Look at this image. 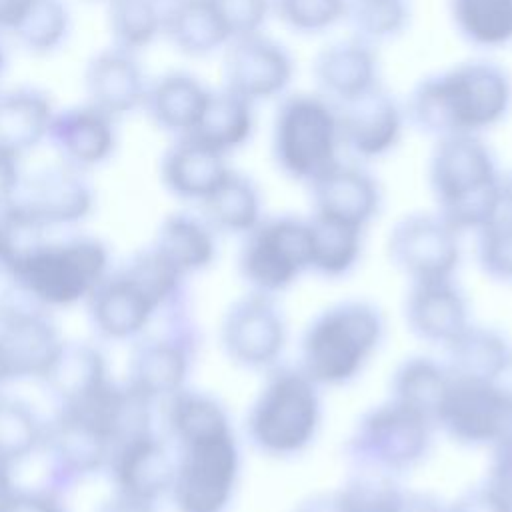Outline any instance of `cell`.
<instances>
[{"instance_id": "obj_1", "label": "cell", "mask_w": 512, "mask_h": 512, "mask_svg": "<svg viewBox=\"0 0 512 512\" xmlns=\"http://www.w3.org/2000/svg\"><path fill=\"white\" fill-rule=\"evenodd\" d=\"M510 106L512 80L506 70L474 60L424 78L408 98V116L422 132L444 138L492 128Z\"/></svg>"}, {"instance_id": "obj_2", "label": "cell", "mask_w": 512, "mask_h": 512, "mask_svg": "<svg viewBox=\"0 0 512 512\" xmlns=\"http://www.w3.org/2000/svg\"><path fill=\"white\" fill-rule=\"evenodd\" d=\"M438 216L456 232L480 230L502 210V176L476 134L440 138L430 158Z\"/></svg>"}, {"instance_id": "obj_3", "label": "cell", "mask_w": 512, "mask_h": 512, "mask_svg": "<svg viewBox=\"0 0 512 512\" xmlns=\"http://www.w3.org/2000/svg\"><path fill=\"white\" fill-rule=\"evenodd\" d=\"M382 314L368 302L346 300L312 320L300 346V370L318 386L356 378L382 342Z\"/></svg>"}, {"instance_id": "obj_4", "label": "cell", "mask_w": 512, "mask_h": 512, "mask_svg": "<svg viewBox=\"0 0 512 512\" xmlns=\"http://www.w3.org/2000/svg\"><path fill=\"white\" fill-rule=\"evenodd\" d=\"M320 418L318 384L300 368H280L250 406L246 432L258 450L284 458L302 452L316 438Z\"/></svg>"}, {"instance_id": "obj_5", "label": "cell", "mask_w": 512, "mask_h": 512, "mask_svg": "<svg viewBox=\"0 0 512 512\" xmlns=\"http://www.w3.org/2000/svg\"><path fill=\"white\" fill-rule=\"evenodd\" d=\"M108 262V250L96 238L46 240L18 262V276L32 304L40 308H62L88 300L110 274Z\"/></svg>"}, {"instance_id": "obj_6", "label": "cell", "mask_w": 512, "mask_h": 512, "mask_svg": "<svg viewBox=\"0 0 512 512\" xmlns=\"http://www.w3.org/2000/svg\"><path fill=\"white\" fill-rule=\"evenodd\" d=\"M340 144L338 112L326 98L294 94L280 104L272 150L284 174L312 184L338 164Z\"/></svg>"}, {"instance_id": "obj_7", "label": "cell", "mask_w": 512, "mask_h": 512, "mask_svg": "<svg viewBox=\"0 0 512 512\" xmlns=\"http://www.w3.org/2000/svg\"><path fill=\"white\" fill-rule=\"evenodd\" d=\"M240 474V450L232 428L176 444L170 498L178 512H224Z\"/></svg>"}, {"instance_id": "obj_8", "label": "cell", "mask_w": 512, "mask_h": 512, "mask_svg": "<svg viewBox=\"0 0 512 512\" xmlns=\"http://www.w3.org/2000/svg\"><path fill=\"white\" fill-rule=\"evenodd\" d=\"M432 430L434 424L428 418L388 400L360 418L348 438L346 452L354 466L396 474L428 454Z\"/></svg>"}, {"instance_id": "obj_9", "label": "cell", "mask_w": 512, "mask_h": 512, "mask_svg": "<svg viewBox=\"0 0 512 512\" xmlns=\"http://www.w3.org/2000/svg\"><path fill=\"white\" fill-rule=\"evenodd\" d=\"M238 268L254 292L286 290L304 270L312 268V236L308 220L276 216L260 220L240 250Z\"/></svg>"}, {"instance_id": "obj_10", "label": "cell", "mask_w": 512, "mask_h": 512, "mask_svg": "<svg viewBox=\"0 0 512 512\" xmlns=\"http://www.w3.org/2000/svg\"><path fill=\"white\" fill-rule=\"evenodd\" d=\"M436 426L470 446H512V392L498 382L450 380Z\"/></svg>"}, {"instance_id": "obj_11", "label": "cell", "mask_w": 512, "mask_h": 512, "mask_svg": "<svg viewBox=\"0 0 512 512\" xmlns=\"http://www.w3.org/2000/svg\"><path fill=\"white\" fill-rule=\"evenodd\" d=\"M40 448L50 472L46 488L62 492L108 466L112 444L106 434L84 416L60 408L58 416L44 426Z\"/></svg>"}, {"instance_id": "obj_12", "label": "cell", "mask_w": 512, "mask_h": 512, "mask_svg": "<svg viewBox=\"0 0 512 512\" xmlns=\"http://www.w3.org/2000/svg\"><path fill=\"white\" fill-rule=\"evenodd\" d=\"M388 252L412 282L450 280L460 264L458 232L438 214H410L390 232Z\"/></svg>"}, {"instance_id": "obj_13", "label": "cell", "mask_w": 512, "mask_h": 512, "mask_svg": "<svg viewBox=\"0 0 512 512\" xmlns=\"http://www.w3.org/2000/svg\"><path fill=\"white\" fill-rule=\"evenodd\" d=\"M168 328L162 336L138 344L128 362L126 384L152 404L184 388L194 356L196 336L188 318L174 312Z\"/></svg>"}, {"instance_id": "obj_14", "label": "cell", "mask_w": 512, "mask_h": 512, "mask_svg": "<svg viewBox=\"0 0 512 512\" xmlns=\"http://www.w3.org/2000/svg\"><path fill=\"white\" fill-rule=\"evenodd\" d=\"M286 322L268 294L252 292L236 300L222 322V346L240 366H272L286 346Z\"/></svg>"}, {"instance_id": "obj_15", "label": "cell", "mask_w": 512, "mask_h": 512, "mask_svg": "<svg viewBox=\"0 0 512 512\" xmlns=\"http://www.w3.org/2000/svg\"><path fill=\"white\" fill-rule=\"evenodd\" d=\"M106 470L116 488L114 494L154 504L170 494L176 456L162 438L148 430L116 444Z\"/></svg>"}, {"instance_id": "obj_16", "label": "cell", "mask_w": 512, "mask_h": 512, "mask_svg": "<svg viewBox=\"0 0 512 512\" xmlns=\"http://www.w3.org/2000/svg\"><path fill=\"white\" fill-rule=\"evenodd\" d=\"M294 74L288 50L258 34L236 38L226 54V90L248 102L268 100L286 90Z\"/></svg>"}, {"instance_id": "obj_17", "label": "cell", "mask_w": 512, "mask_h": 512, "mask_svg": "<svg viewBox=\"0 0 512 512\" xmlns=\"http://www.w3.org/2000/svg\"><path fill=\"white\" fill-rule=\"evenodd\" d=\"M64 340L56 324L36 304H22L0 316V350L12 378L42 380Z\"/></svg>"}, {"instance_id": "obj_18", "label": "cell", "mask_w": 512, "mask_h": 512, "mask_svg": "<svg viewBox=\"0 0 512 512\" xmlns=\"http://www.w3.org/2000/svg\"><path fill=\"white\" fill-rule=\"evenodd\" d=\"M340 142L360 158H380L400 140L404 116L398 102L382 88L344 102L338 112Z\"/></svg>"}, {"instance_id": "obj_19", "label": "cell", "mask_w": 512, "mask_h": 512, "mask_svg": "<svg viewBox=\"0 0 512 512\" xmlns=\"http://www.w3.org/2000/svg\"><path fill=\"white\" fill-rule=\"evenodd\" d=\"M314 214L362 228L380 208V188L362 168L334 164L312 184Z\"/></svg>"}, {"instance_id": "obj_20", "label": "cell", "mask_w": 512, "mask_h": 512, "mask_svg": "<svg viewBox=\"0 0 512 512\" xmlns=\"http://www.w3.org/2000/svg\"><path fill=\"white\" fill-rule=\"evenodd\" d=\"M14 202L50 228L82 220L92 208V190L74 166H62L30 178Z\"/></svg>"}, {"instance_id": "obj_21", "label": "cell", "mask_w": 512, "mask_h": 512, "mask_svg": "<svg viewBox=\"0 0 512 512\" xmlns=\"http://www.w3.org/2000/svg\"><path fill=\"white\" fill-rule=\"evenodd\" d=\"M86 302L94 328L110 340L138 336L158 312L124 268L108 274Z\"/></svg>"}, {"instance_id": "obj_22", "label": "cell", "mask_w": 512, "mask_h": 512, "mask_svg": "<svg viewBox=\"0 0 512 512\" xmlns=\"http://www.w3.org/2000/svg\"><path fill=\"white\" fill-rule=\"evenodd\" d=\"M408 328L422 340L448 344L468 326V306L452 280L414 282L406 300Z\"/></svg>"}, {"instance_id": "obj_23", "label": "cell", "mask_w": 512, "mask_h": 512, "mask_svg": "<svg viewBox=\"0 0 512 512\" xmlns=\"http://www.w3.org/2000/svg\"><path fill=\"white\" fill-rule=\"evenodd\" d=\"M314 78L330 98L350 102L378 86V60L364 40H342L314 60Z\"/></svg>"}, {"instance_id": "obj_24", "label": "cell", "mask_w": 512, "mask_h": 512, "mask_svg": "<svg viewBox=\"0 0 512 512\" xmlns=\"http://www.w3.org/2000/svg\"><path fill=\"white\" fill-rule=\"evenodd\" d=\"M86 88L92 106L108 114H124L146 100V86L140 66L126 50L98 54L86 72Z\"/></svg>"}, {"instance_id": "obj_25", "label": "cell", "mask_w": 512, "mask_h": 512, "mask_svg": "<svg viewBox=\"0 0 512 512\" xmlns=\"http://www.w3.org/2000/svg\"><path fill=\"white\" fill-rule=\"evenodd\" d=\"M228 174L224 154L194 136H182L162 160L166 188L186 200H204Z\"/></svg>"}, {"instance_id": "obj_26", "label": "cell", "mask_w": 512, "mask_h": 512, "mask_svg": "<svg viewBox=\"0 0 512 512\" xmlns=\"http://www.w3.org/2000/svg\"><path fill=\"white\" fill-rule=\"evenodd\" d=\"M48 134L74 168L94 166L106 160L114 148L110 116L92 104L54 116Z\"/></svg>"}, {"instance_id": "obj_27", "label": "cell", "mask_w": 512, "mask_h": 512, "mask_svg": "<svg viewBox=\"0 0 512 512\" xmlns=\"http://www.w3.org/2000/svg\"><path fill=\"white\" fill-rule=\"evenodd\" d=\"M448 348L446 370L452 378L472 382H498L510 366L512 350L492 328L466 326Z\"/></svg>"}, {"instance_id": "obj_28", "label": "cell", "mask_w": 512, "mask_h": 512, "mask_svg": "<svg viewBox=\"0 0 512 512\" xmlns=\"http://www.w3.org/2000/svg\"><path fill=\"white\" fill-rule=\"evenodd\" d=\"M62 406L78 404L110 378L104 354L84 342H64L50 370L42 378Z\"/></svg>"}, {"instance_id": "obj_29", "label": "cell", "mask_w": 512, "mask_h": 512, "mask_svg": "<svg viewBox=\"0 0 512 512\" xmlns=\"http://www.w3.org/2000/svg\"><path fill=\"white\" fill-rule=\"evenodd\" d=\"M254 132L252 102L242 96L222 90L208 94L204 110L188 136H194L202 144L214 148L220 154H228L250 140Z\"/></svg>"}, {"instance_id": "obj_30", "label": "cell", "mask_w": 512, "mask_h": 512, "mask_svg": "<svg viewBox=\"0 0 512 512\" xmlns=\"http://www.w3.org/2000/svg\"><path fill=\"white\" fill-rule=\"evenodd\" d=\"M48 98L32 88L12 90L0 96V150L20 156L34 148L52 122Z\"/></svg>"}, {"instance_id": "obj_31", "label": "cell", "mask_w": 512, "mask_h": 512, "mask_svg": "<svg viewBox=\"0 0 512 512\" xmlns=\"http://www.w3.org/2000/svg\"><path fill=\"white\" fill-rule=\"evenodd\" d=\"M214 228L190 214L168 216L156 234L158 250L182 276L208 268L216 258Z\"/></svg>"}, {"instance_id": "obj_32", "label": "cell", "mask_w": 512, "mask_h": 512, "mask_svg": "<svg viewBox=\"0 0 512 512\" xmlns=\"http://www.w3.org/2000/svg\"><path fill=\"white\" fill-rule=\"evenodd\" d=\"M208 90L188 74H170L146 92V106L158 126L190 134L204 110Z\"/></svg>"}, {"instance_id": "obj_33", "label": "cell", "mask_w": 512, "mask_h": 512, "mask_svg": "<svg viewBox=\"0 0 512 512\" xmlns=\"http://www.w3.org/2000/svg\"><path fill=\"white\" fill-rule=\"evenodd\" d=\"M450 380L452 376L446 366L424 356H414L394 372L390 400L422 414L436 426Z\"/></svg>"}, {"instance_id": "obj_34", "label": "cell", "mask_w": 512, "mask_h": 512, "mask_svg": "<svg viewBox=\"0 0 512 512\" xmlns=\"http://www.w3.org/2000/svg\"><path fill=\"white\" fill-rule=\"evenodd\" d=\"M202 206L206 222L222 232L248 234L262 220L258 188L250 178L232 170L202 200Z\"/></svg>"}, {"instance_id": "obj_35", "label": "cell", "mask_w": 512, "mask_h": 512, "mask_svg": "<svg viewBox=\"0 0 512 512\" xmlns=\"http://www.w3.org/2000/svg\"><path fill=\"white\" fill-rule=\"evenodd\" d=\"M164 26L174 46L192 56L210 54L230 40L210 0H174Z\"/></svg>"}, {"instance_id": "obj_36", "label": "cell", "mask_w": 512, "mask_h": 512, "mask_svg": "<svg viewBox=\"0 0 512 512\" xmlns=\"http://www.w3.org/2000/svg\"><path fill=\"white\" fill-rule=\"evenodd\" d=\"M308 224L312 236V268L330 278L348 274L362 252V228L316 214Z\"/></svg>"}, {"instance_id": "obj_37", "label": "cell", "mask_w": 512, "mask_h": 512, "mask_svg": "<svg viewBox=\"0 0 512 512\" xmlns=\"http://www.w3.org/2000/svg\"><path fill=\"white\" fill-rule=\"evenodd\" d=\"M450 14L474 46L500 48L512 42V0H450Z\"/></svg>"}, {"instance_id": "obj_38", "label": "cell", "mask_w": 512, "mask_h": 512, "mask_svg": "<svg viewBox=\"0 0 512 512\" xmlns=\"http://www.w3.org/2000/svg\"><path fill=\"white\" fill-rule=\"evenodd\" d=\"M166 426L170 438L180 444L190 438L226 430L230 428V420L216 398L182 388L166 400Z\"/></svg>"}, {"instance_id": "obj_39", "label": "cell", "mask_w": 512, "mask_h": 512, "mask_svg": "<svg viewBox=\"0 0 512 512\" xmlns=\"http://www.w3.org/2000/svg\"><path fill=\"white\" fill-rule=\"evenodd\" d=\"M44 426L34 410L18 400L0 394V466L14 468L40 450Z\"/></svg>"}, {"instance_id": "obj_40", "label": "cell", "mask_w": 512, "mask_h": 512, "mask_svg": "<svg viewBox=\"0 0 512 512\" xmlns=\"http://www.w3.org/2000/svg\"><path fill=\"white\" fill-rule=\"evenodd\" d=\"M30 50H50L66 34L68 12L60 0H22L8 26Z\"/></svg>"}, {"instance_id": "obj_41", "label": "cell", "mask_w": 512, "mask_h": 512, "mask_svg": "<svg viewBox=\"0 0 512 512\" xmlns=\"http://www.w3.org/2000/svg\"><path fill=\"white\" fill-rule=\"evenodd\" d=\"M348 512H398L404 492L394 474L356 466L344 488L338 490Z\"/></svg>"}, {"instance_id": "obj_42", "label": "cell", "mask_w": 512, "mask_h": 512, "mask_svg": "<svg viewBox=\"0 0 512 512\" xmlns=\"http://www.w3.org/2000/svg\"><path fill=\"white\" fill-rule=\"evenodd\" d=\"M360 40L380 42L398 36L410 20L408 0H346V16Z\"/></svg>"}, {"instance_id": "obj_43", "label": "cell", "mask_w": 512, "mask_h": 512, "mask_svg": "<svg viewBox=\"0 0 512 512\" xmlns=\"http://www.w3.org/2000/svg\"><path fill=\"white\" fill-rule=\"evenodd\" d=\"M110 26L122 50L144 48L162 26L156 0H110Z\"/></svg>"}, {"instance_id": "obj_44", "label": "cell", "mask_w": 512, "mask_h": 512, "mask_svg": "<svg viewBox=\"0 0 512 512\" xmlns=\"http://www.w3.org/2000/svg\"><path fill=\"white\" fill-rule=\"evenodd\" d=\"M478 234V262L482 270L496 280L512 282V216L500 210Z\"/></svg>"}, {"instance_id": "obj_45", "label": "cell", "mask_w": 512, "mask_h": 512, "mask_svg": "<svg viewBox=\"0 0 512 512\" xmlns=\"http://www.w3.org/2000/svg\"><path fill=\"white\" fill-rule=\"evenodd\" d=\"M278 18L300 34H320L346 16V0H274Z\"/></svg>"}, {"instance_id": "obj_46", "label": "cell", "mask_w": 512, "mask_h": 512, "mask_svg": "<svg viewBox=\"0 0 512 512\" xmlns=\"http://www.w3.org/2000/svg\"><path fill=\"white\" fill-rule=\"evenodd\" d=\"M210 2L232 40L258 34L272 6L270 0H210Z\"/></svg>"}, {"instance_id": "obj_47", "label": "cell", "mask_w": 512, "mask_h": 512, "mask_svg": "<svg viewBox=\"0 0 512 512\" xmlns=\"http://www.w3.org/2000/svg\"><path fill=\"white\" fill-rule=\"evenodd\" d=\"M450 512H512V500L486 482L484 486L466 490L450 506Z\"/></svg>"}, {"instance_id": "obj_48", "label": "cell", "mask_w": 512, "mask_h": 512, "mask_svg": "<svg viewBox=\"0 0 512 512\" xmlns=\"http://www.w3.org/2000/svg\"><path fill=\"white\" fill-rule=\"evenodd\" d=\"M0 512H66V506L60 500V494L44 490H16L8 496Z\"/></svg>"}, {"instance_id": "obj_49", "label": "cell", "mask_w": 512, "mask_h": 512, "mask_svg": "<svg viewBox=\"0 0 512 512\" xmlns=\"http://www.w3.org/2000/svg\"><path fill=\"white\" fill-rule=\"evenodd\" d=\"M28 302L30 300L24 294L16 262L0 250V316Z\"/></svg>"}, {"instance_id": "obj_50", "label": "cell", "mask_w": 512, "mask_h": 512, "mask_svg": "<svg viewBox=\"0 0 512 512\" xmlns=\"http://www.w3.org/2000/svg\"><path fill=\"white\" fill-rule=\"evenodd\" d=\"M488 484L512 500V446L492 448Z\"/></svg>"}, {"instance_id": "obj_51", "label": "cell", "mask_w": 512, "mask_h": 512, "mask_svg": "<svg viewBox=\"0 0 512 512\" xmlns=\"http://www.w3.org/2000/svg\"><path fill=\"white\" fill-rule=\"evenodd\" d=\"M20 186L18 156L0 150V208L14 200Z\"/></svg>"}, {"instance_id": "obj_52", "label": "cell", "mask_w": 512, "mask_h": 512, "mask_svg": "<svg viewBox=\"0 0 512 512\" xmlns=\"http://www.w3.org/2000/svg\"><path fill=\"white\" fill-rule=\"evenodd\" d=\"M294 512H348L340 492H330V494H316L304 500Z\"/></svg>"}, {"instance_id": "obj_53", "label": "cell", "mask_w": 512, "mask_h": 512, "mask_svg": "<svg viewBox=\"0 0 512 512\" xmlns=\"http://www.w3.org/2000/svg\"><path fill=\"white\" fill-rule=\"evenodd\" d=\"M398 512H450V508H446L432 494L412 492V494H404V500H402Z\"/></svg>"}, {"instance_id": "obj_54", "label": "cell", "mask_w": 512, "mask_h": 512, "mask_svg": "<svg viewBox=\"0 0 512 512\" xmlns=\"http://www.w3.org/2000/svg\"><path fill=\"white\" fill-rule=\"evenodd\" d=\"M96 512H156V510H154V504H150V502L114 494L110 500L102 502Z\"/></svg>"}, {"instance_id": "obj_55", "label": "cell", "mask_w": 512, "mask_h": 512, "mask_svg": "<svg viewBox=\"0 0 512 512\" xmlns=\"http://www.w3.org/2000/svg\"><path fill=\"white\" fill-rule=\"evenodd\" d=\"M22 0H0V26H10L12 18L16 16Z\"/></svg>"}, {"instance_id": "obj_56", "label": "cell", "mask_w": 512, "mask_h": 512, "mask_svg": "<svg viewBox=\"0 0 512 512\" xmlns=\"http://www.w3.org/2000/svg\"><path fill=\"white\" fill-rule=\"evenodd\" d=\"M14 492V484H12V470L0 466V510L6 504L8 496Z\"/></svg>"}, {"instance_id": "obj_57", "label": "cell", "mask_w": 512, "mask_h": 512, "mask_svg": "<svg viewBox=\"0 0 512 512\" xmlns=\"http://www.w3.org/2000/svg\"><path fill=\"white\" fill-rule=\"evenodd\" d=\"M502 210L512 216V172L502 178Z\"/></svg>"}, {"instance_id": "obj_58", "label": "cell", "mask_w": 512, "mask_h": 512, "mask_svg": "<svg viewBox=\"0 0 512 512\" xmlns=\"http://www.w3.org/2000/svg\"><path fill=\"white\" fill-rule=\"evenodd\" d=\"M8 380H12V376H10V370H8V366H6L4 354H2V350H0V390L6 386Z\"/></svg>"}, {"instance_id": "obj_59", "label": "cell", "mask_w": 512, "mask_h": 512, "mask_svg": "<svg viewBox=\"0 0 512 512\" xmlns=\"http://www.w3.org/2000/svg\"><path fill=\"white\" fill-rule=\"evenodd\" d=\"M2 64H4V54H2V48H0V70H2Z\"/></svg>"}, {"instance_id": "obj_60", "label": "cell", "mask_w": 512, "mask_h": 512, "mask_svg": "<svg viewBox=\"0 0 512 512\" xmlns=\"http://www.w3.org/2000/svg\"><path fill=\"white\" fill-rule=\"evenodd\" d=\"M508 372H512V356H510V366H508Z\"/></svg>"}]
</instances>
